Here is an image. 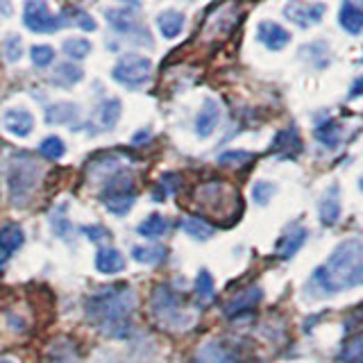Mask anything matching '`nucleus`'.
Returning a JSON list of instances; mask_svg holds the SVG:
<instances>
[{"label":"nucleus","mask_w":363,"mask_h":363,"mask_svg":"<svg viewBox=\"0 0 363 363\" xmlns=\"http://www.w3.org/2000/svg\"><path fill=\"white\" fill-rule=\"evenodd\" d=\"M136 309V293L130 284H111L89 295L84 313L102 334L111 338H128L132 329V313Z\"/></svg>","instance_id":"nucleus-1"},{"label":"nucleus","mask_w":363,"mask_h":363,"mask_svg":"<svg viewBox=\"0 0 363 363\" xmlns=\"http://www.w3.org/2000/svg\"><path fill=\"white\" fill-rule=\"evenodd\" d=\"M363 286V238L354 236L338 243L329 259L315 268L309 289L315 295H336L340 291Z\"/></svg>","instance_id":"nucleus-2"},{"label":"nucleus","mask_w":363,"mask_h":363,"mask_svg":"<svg viewBox=\"0 0 363 363\" xmlns=\"http://www.w3.org/2000/svg\"><path fill=\"white\" fill-rule=\"evenodd\" d=\"M193 198H196V204L202 213L223 223H232L241 211L238 193L225 182H204L196 189Z\"/></svg>","instance_id":"nucleus-3"},{"label":"nucleus","mask_w":363,"mask_h":363,"mask_svg":"<svg viewBox=\"0 0 363 363\" xmlns=\"http://www.w3.org/2000/svg\"><path fill=\"white\" fill-rule=\"evenodd\" d=\"M41 179V166L34 162V159L26 152L16 155L9 162V170H7V186H9V200L16 204V207H23L30 196L39 186Z\"/></svg>","instance_id":"nucleus-4"},{"label":"nucleus","mask_w":363,"mask_h":363,"mask_svg":"<svg viewBox=\"0 0 363 363\" xmlns=\"http://www.w3.org/2000/svg\"><path fill=\"white\" fill-rule=\"evenodd\" d=\"M150 309L155 315V323L164 325V327H173L182 329L189 325V313L182 306L179 295L166 286V284H159L150 295Z\"/></svg>","instance_id":"nucleus-5"},{"label":"nucleus","mask_w":363,"mask_h":363,"mask_svg":"<svg viewBox=\"0 0 363 363\" xmlns=\"http://www.w3.org/2000/svg\"><path fill=\"white\" fill-rule=\"evenodd\" d=\"M150 73H152V62L147 60V57L134 55V52L118 57V62L111 68V77L128 89L143 86L147 79H150Z\"/></svg>","instance_id":"nucleus-6"},{"label":"nucleus","mask_w":363,"mask_h":363,"mask_svg":"<svg viewBox=\"0 0 363 363\" xmlns=\"http://www.w3.org/2000/svg\"><path fill=\"white\" fill-rule=\"evenodd\" d=\"M23 26L37 34H52L62 26H66V23L62 16L52 14L48 3H43V0H28L26 7H23Z\"/></svg>","instance_id":"nucleus-7"},{"label":"nucleus","mask_w":363,"mask_h":363,"mask_svg":"<svg viewBox=\"0 0 363 363\" xmlns=\"http://www.w3.org/2000/svg\"><path fill=\"white\" fill-rule=\"evenodd\" d=\"M236 7L232 3H225V5H218L216 7L209 18L204 21V37L207 39H213V37H225L227 32H232L234 26H236Z\"/></svg>","instance_id":"nucleus-8"},{"label":"nucleus","mask_w":363,"mask_h":363,"mask_svg":"<svg viewBox=\"0 0 363 363\" xmlns=\"http://www.w3.org/2000/svg\"><path fill=\"white\" fill-rule=\"evenodd\" d=\"M327 11V5L323 3H289L284 7V16L298 28H311L320 23Z\"/></svg>","instance_id":"nucleus-9"},{"label":"nucleus","mask_w":363,"mask_h":363,"mask_svg":"<svg viewBox=\"0 0 363 363\" xmlns=\"http://www.w3.org/2000/svg\"><path fill=\"white\" fill-rule=\"evenodd\" d=\"M264 298V291L259 286H247L243 291H238L232 300H227V304L223 306V311L227 318H241L250 311H255V306Z\"/></svg>","instance_id":"nucleus-10"},{"label":"nucleus","mask_w":363,"mask_h":363,"mask_svg":"<svg viewBox=\"0 0 363 363\" xmlns=\"http://www.w3.org/2000/svg\"><path fill=\"white\" fill-rule=\"evenodd\" d=\"M3 128L18 139H26L34 132V116L23 107H11L3 113Z\"/></svg>","instance_id":"nucleus-11"},{"label":"nucleus","mask_w":363,"mask_h":363,"mask_svg":"<svg viewBox=\"0 0 363 363\" xmlns=\"http://www.w3.org/2000/svg\"><path fill=\"white\" fill-rule=\"evenodd\" d=\"M105 18L109 23L111 30H116L121 34H136L139 30H143L136 11L130 7H113V9H105Z\"/></svg>","instance_id":"nucleus-12"},{"label":"nucleus","mask_w":363,"mask_h":363,"mask_svg":"<svg viewBox=\"0 0 363 363\" xmlns=\"http://www.w3.org/2000/svg\"><path fill=\"white\" fill-rule=\"evenodd\" d=\"M257 39L266 45L268 50H281L286 48L291 41V32L284 30L279 23L272 21H261L257 26Z\"/></svg>","instance_id":"nucleus-13"},{"label":"nucleus","mask_w":363,"mask_h":363,"mask_svg":"<svg viewBox=\"0 0 363 363\" xmlns=\"http://www.w3.org/2000/svg\"><path fill=\"white\" fill-rule=\"evenodd\" d=\"M220 123V105L213 98H207L202 102V109L196 116V134L200 139H207L213 134V130L218 128Z\"/></svg>","instance_id":"nucleus-14"},{"label":"nucleus","mask_w":363,"mask_h":363,"mask_svg":"<svg viewBox=\"0 0 363 363\" xmlns=\"http://www.w3.org/2000/svg\"><path fill=\"white\" fill-rule=\"evenodd\" d=\"M270 150L284 159H295L302 152V139H300L298 130L286 128V130L277 132V136L270 143Z\"/></svg>","instance_id":"nucleus-15"},{"label":"nucleus","mask_w":363,"mask_h":363,"mask_svg":"<svg viewBox=\"0 0 363 363\" xmlns=\"http://www.w3.org/2000/svg\"><path fill=\"white\" fill-rule=\"evenodd\" d=\"M306 236H309V232H306V227H302V225H293V227H289L286 232H284L281 236H279V241H277V257L279 259H291V257H295L298 255V250L304 245V241H306Z\"/></svg>","instance_id":"nucleus-16"},{"label":"nucleus","mask_w":363,"mask_h":363,"mask_svg":"<svg viewBox=\"0 0 363 363\" xmlns=\"http://www.w3.org/2000/svg\"><path fill=\"white\" fill-rule=\"evenodd\" d=\"M26 243V234L16 225L9 223L0 227V261H7L9 257H14L18 250Z\"/></svg>","instance_id":"nucleus-17"},{"label":"nucleus","mask_w":363,"mask_h":363,"mask_svg":"<svg viewBox=\"0 0 363 363\" xmlns=\"http://www.w3.org/2000/svg\"><path fill=\"white\" fill-rule=\"evenodd\" d=\"M193 363H245V361L238 359L232 350H227L218 340H211V343H204L198 350Z\"/></svg>","instance_id":"nucleus-18"},{"label":"nucleus","mask_w":363,"mask_h":363,"mask_svg":"<svg viewBox=\"0 0 363 363\" xmlns=\"http://www.w3.org/2000/svg\"><path fill=\"white\" fill-rule=\"evenodd\" d=\"M318 213H320V223L325 227H334L340 218V193H338V184H332L325 196L320 198V204H318Z\"/></svg>","instance_id":"nucleus-19"},{"label":"nucleus","mask_w":363,"mask_h":363,"mask_svg":"<svg viewBox=\"0 0 363 363\" xmlns=\"http://www.w3.org/2000/svg\"><path fill=\"white\" fill-rule=\"evenodd\" d=\"M121 109H123V105H121V100L118 98H107V100H102L100 105H98V109H96V128L100 130V132H109V130H113L116 128V123H118V118H121Z\"/></svg>","instance_id":"nucleus-20"},{"label":"nucleus","mask_w":363,"mask_h":363,"mask_svg":"<svg viewBox=\"0 0 363 363\" xmlns=\"http://www.w3.org/2000/svg\"><path fill=\"white\" fill-rule=\"evenodd\" d=\"M79 354L71 338H57L45 350V363H77Z\"/></svg>","instance_id":"nucleus-21"},{"label":"nucleus","mask_w":363,"mask_h":363,"mask_svg":"<svg viewBox=\"0 0 363 363\" xmlns=\"http://www.w3.org/2000/svg\"><path fill=\"white\" fill-rule=\"evenodd\" d=\"M338 23L347 34H361L363 32V7H359L352 0H345L338 11Z\"/></svg>","instance_id":"nucleus-22"},{"label":"nucleus","mask_w":363,"mask_h":363,"mask_svg":"<svg viewBox=\"0 0 363 363\" xmlns=\"http://www.w3.org/2000/svg\"><path fill=\"white\" fill-rule=\"evenodd\" d=\"M96 268L102 275H116L125 268V257L113 247H100L96 252Z\"/></svg>","instance_id":"nucleus-23"},{"label":"nucleus","mask_w":363,"mask_h":363,"mask_svg":"<svg viewBox=\"0 0 363 363\" xmlns=\"http://www.w3.org/2000/svg\"><path fill=\"white\" fill-rule=\"evenodd\" d=\"M84 71L73 62H62L60 66L55 68V73L50 75V82L60 89H71L77 82H82Z\"/></svg>","instance_id":"nucleus-24"},{"label":"nucleus","mask_w":363,"mask_h":363,"mask_svg":"<svg viewBox=\"0 0 363 363\" xmlns=\"http://www.w3.org/2000/svg\"><path fill=\"white\" fill-rule=\"evenodd\" d=\"M136 193L134 191H111V193H102V204L111 211L113 216H125L134 207Z\"/></svg>","instance_id":"nucleus-25"},{"label":"nucleus","mask_w":363,"mask_h":363,"mask_svg":"<svg viewBox=\"0 0 363 363\" xmlns=\"http://www.w3.org/2000/svg\"><path fill=\"white\" fill-rule=\"evenodd\" d=\"M157 28L166 39H175L184 30V14L177 9H164L162 14H157Z\"/></svg>","instance_id":"nucleus-26"},{"label":"nucleus","mask_w":363,"mask_h":363,"mask_svg":"<svg viewBox=\"0 0 363 363\" xmlns=\"http://www.w3.org/2000/svg\"><path fill=\"white\" fill-rule=\"evenodd\" d=\"M79 116L75 102H55L45 109V123L50 125H71Z\"/></svg>","instance_id":"nucleus-27"},{"label":"nucleus","mask_w":363,"mask_h":363,"mask_svg":"<svg viewBox=\"0 0 363 363\" xmlns=\"http://www.w3.org/2000/svg\"><path fill=\"white\" fill-rule=\"evenodd\" d=\"M313 136H315V141L325 145V147H336L340 143V125L338 121L334 118H323L320 123L313 128Z\"/></svg>","instance_id":"nucleus-28"},{"label":"nucleus","mask_w":363,"mask_h":363,"mask_svg":"<svg viewBox=\"0 0 363 363\" xmlns=\"http://www.w3.org/2000/svg\"><path fill=\"white\" fill-rule=\"evenodd\" d=\"M168 230H170V223L162 213H150L147 218H143L139 225H136V232L145 238H162L168 234Z\"/></svg>","instance_id":"nucleus-29"},{"label":"nucleus","mask_w":363,"mask_h":363,"mask_svg":"<svg viewBox=\"0 0 363 363\" xmlns=\"http://www.w3.org/2000/svg\"><path fill=\"white\" fill-rule=\"evenodd\" d=\"M179 227L191 238H196V241H207V238H211L216 232L211 223H207L204 218H198V216H186V218H182Z\"/></svg>","instance_id":"nucleus-30"},{"label":"nucleus","mask_w":363,"mask_h":363,"mask_svg":"<svg viewBox=\"0 0 363 363\" xmlns=\"http://www.w3.org/2000/svg\"><path fill=\"white\" fill-rule=\"evenodd\" d=\"M168 257V250L164 245H136L132 247V259L143 266H157Z\"/></svg>","instance_id":"nucleus-31"},{"label":"nucleus","mask_w":363,"mask_h":363,"mask_svg":"<svg viewBox=\"0 0 363 363\" xmlns=\"http://www.w3.org/2000/svg\"><path fill=\"white\" fill-rule=\"evenodd\" d=\"M338 363H363V332L345 340L338 352Z\"/></svg>","instance_id":"nucleus-32"},{"label":"nucleus","mask_w":363,"mask_h":363,"mask_svg":"<svg viewBox=\"0 0 363 363\" xmlns=\"http://www.w3.org/2000/svg\"><path fill=\"white\" fill-rule=\"evenodd\" d=\"M62 50H64V55L68 57V60L79 62L91 52V41L89 39H79V37H68L62 43Z\"/></svg>","instance_id":"nucleus-33"},{"label":"nucleus","mask_w":363,"mask_h":363,"mask_svg":"<svg viewBox=\"0 0 363 363\" xmlns=\"http://www.w3.org/2000/svg\"><path fill=\"white\" fill-rule=\"evenodd\" d=\"M39 152L43 155V157H48V159H62L64 157V152H66V145H64V141L60 139V136H55V134H50V136H45V139L39 143Z\"/></svg>","instance_id":"nucleus-34"},{"label":"nucleus","mask_w":363,"mask_h":363,"mask_svg":"<svg viewBox=\"0 0 363 363\" xmlns=\"http://www.w3.org/2000/svg\"><path fill=\"white\" fill-rule=\"evenodd\" d=\"M302 55H309V60L315 68H325L329 64V48L325 43H311V45H304Z\"/></svg>","instance_id":"nucleus-35"},{"label":"nucleus","mask_w":363,"mask_h":363,"mask_svg":"<svg viewBox=\"0 0 363 363\" xmlns=\"http://www.w3.org/2000/svg\"><path fill=\"white\" fill-rule=\"evenodd\" d=\"M30 60L37 68H45L55 62V48L52 45H32L30 48Z\"/></svg>","instance_id":"nucleus-36"},{"label":"nucleus","mask_w":363,"mask_h":363,"mask_svg":"<svg viewBox=\"0 0 363 363\" xmlns=\"http://www.w3.org/2000/svg\"><path fill=\"white\" fill-rule=\"evenodd\" d=\"M252 159H255L252 152H245V150H225L223 155H218V164L238 168V166H243L247 162H252Z\"/></svg>","instance_id":"nucleus-37"},{"label":"nucleus","mask_w":363,"mask_h":363,"mask_svg":"<svg viewBox=\"0 0 363 363\" xmlns=\"http://www.w3.org/2000/svg\"><path fill=\"white\" fill-rule=\"evenodd\" d=\"M196 293L200 300H211L213 298V277L209 270H200L196 277Z\"/></svg>","instance_id":"nucleus-38"},{"label":"nucleus","mask_w":363,"mask_h":363,"mask_svg":"<svg viewBox=\"0 0 363 363\" xmlns=\"http://www.w3.org/2000/svg\"><path fill=\"white\" fill-rule=\"evenodd\" d=\"M3 55L7 62H18L21 55H23V43H21V37L18 34H9V37H5L3 41Z\"/></svg>","instance_id":"nucleus-39"},{"label":"nucleus","mask_w":363,"mask_h":363,"mask_svg":"<svg viewBox=\"0 0 363 363\" xmlns=\"http://www.w3.org/2000/svg\"><path fill=\"white\" fill-rule=\"evenodd\" d=\"M275 196V184H270V182H257L252 186V200L259 204V207H266V204L272 200Z\"/></svg>","instance_id":"nucleus-40"},{"label":"nucleus","mask_w":363,"mask_h":363,"mask_svg":"<svg viewBox=\"0 0 363 363\" xmlns=\"http://www.w3.org/2000/svg\"><path fill=\"white\" fill-rule=\"evenodd\" d=\"M179 189V175H173V173H166L159 182V196H155V200H162L168 193H175Z\"/></svg>","instance_id":"nucleus-41"},{"label":"nucleus","mask_w":363,"mask_h":363,"mask_svg":"<svg viewBox=\"0 0 363 363\" xmlns=\"http://www.w3.org/2000/svg\"><path fill=\"white\" fill-rule=\"evenodd\" d=\"M82 234H86L94 243H107L111 238L107 227H102V225H86V227H82Z\"/></svg>","instance_id":"nucleus-42"},{"label":"nucleus","mask_w":363,"mask_h":363,"mask_svg":"<svg viewBox=\"0 0 363 363\" xmlns=\"http://www.w3.org/2000/svg\"><path fill=\"white\" fill-rule=\"evenodd\" d=\"M68 14L73 16V21H75V26L79 28V30H84V32H94V30H98V23L91 18L89 14H84V11H79V9H71Z\"/></svg>","instance_id":"nucleus-43"},{"label":"nucleus","mask_w":363,"mask_h":363,"mask_svg":"<svg viewBox=\"0 0 363 363\" xmlns=\"http://www.w3.org/2000/svg\"><path fill=\"white\" fill-rule=\"evenodd\" d=\"M361 96H363V75H361V77H357L354 82H352L347 98H350V100H357V98H361Z\"/></svg>","instance_id":"nucleus-44"},{"label":"nucleus","mask_w":363,"mask_h":363,"mask_svg":"<svg viewBox=\"0 0 363 363\" xmlns=\"http://www.w3.org/2000/svg\"><path fill=\"white\" fill-rule=\"evenodd\" d=\"M147 139H150V134H147V130H141V132H136V134H134L132 143H145Z\"/></svg>","instance_id":"nucleus-45"},{"label":"nucleus","mask_w":363,"mask_h":363,"mask_svg":"<svg viewBox=\"0 0 363 363\" xmlns=\"http://www.w3.org/2000/svg\"><path fill=\"white\" fill-rule=\"evenodd\" d=\"M121 3H123L125 7L134 9V7H139V5H141V0H121Z\"/></svg>","instance_id":"nucleus-46"},{"label":"nucleus","mask_w":363,"mask_h":363,"mask_svg":"<svg viewBox=\"0 0 363 363\" xmlns=\"http://www.w3.org/2000/svg\"><path fill=\"white\" fill-rule=\"evenodd\" d=\"M359 189H361V191H363V177H361V179H359Z\"/></svg>","instance_id":"nucleus-47"},{"label":"nucleus","mask_w":363,"mask_h":363,"mask_svg":"<svg viewBox=\"0 0 363 363\" xmlns=\"http://www.w3.org/2000/svg\"><path fill=\"white\" fill-rule=\"evenodd\" d=\"M0 363H14V361H7V359H3V361H0Z\"/></svg>","instance_id":"nucleus-48"},{"label":"nucleus","mask_w":363,"mask_h":363,"mask_svg":"<svg viewBox=\"0 0 363 363\" xmlns=\"http://www.w3.org/2000/svg\"><path fill=\"white\" fill-rule=\"evenodd\" d=\"M189 3H193V0H189Z\"/></svg>","instance_id":"nucleus-49"}]
</instances>
